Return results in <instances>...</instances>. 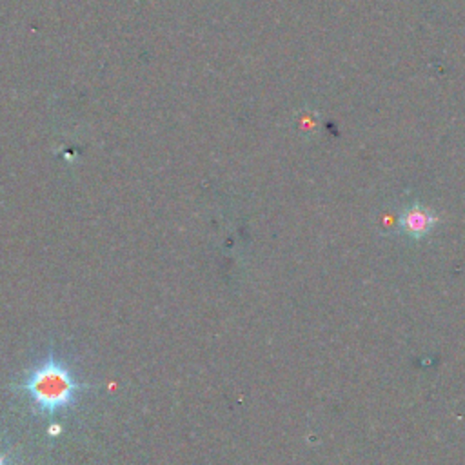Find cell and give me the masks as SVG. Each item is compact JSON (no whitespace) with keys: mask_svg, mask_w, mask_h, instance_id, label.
<instances>
[{"mask_svg":"<svg viewBox=\"0 0 465 465\" xmlns=\"http://www.w3.org/2000/svg\"><path fill=\"white\" fill-rule=\"evenodd\" d=\"M82 385L73 376L69 367H65L53 354L36 365L22 383V389L33 400V403L49 416L62 409H67Z\"/></svg>","mask_w":465,"mask_h":465,"instance_id":"6da1fadb","label":"cell"},{"mask_svg":"<svg viewBox=\"0 0 465 465\" xmlns=\"http://www.w3.org/2000/svg\"><path fill=\"white\" fill-rule=\"evenodd\" d=\"M434 223H436V214L418 203L409 205L400 216V229L411 238L425 236L427 232H430Z\"/></svg>","mask_w":465,"mask_h":465,"instance_id":"7a4b0ae2","label":"cell"},{"mask_svg":"<svg viewBox=\"0 0 465 465\" xmlns=\"http://www.w3.org/2000/svg\"><path fill=\"white\" fill-rule=\"evenodd\" d=\"M0 465H7V461H5V456L0 452Z\"/></svg>","mask_w":465,"mask_h":465,"instance_id":"3957f363","label":"cell"}]
</instances>
